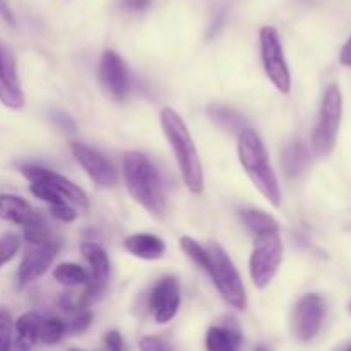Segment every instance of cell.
Listing matches in <instances>:
<instances>
[{
  "label": "cell",
  "mask_w": 351,
  "mask_h": 351,
  "mask_svg": "<svg viewBox=\"0 0 351 351\" xmlns=\"http://www.w3.org/2000/svg\"><path fill=\"white\" fill-rule=\"evenodd\" d=\"M99 79H101L103 88L117 101H122V99H125L129 96V72H127L125 64H123V60L120 58V55L117 51H103L101 60H99Z\"/></svg>",
  "instance_id": "5bb4252c"
},
{
  "label": "cell",
  "mask_w": 351,
  "mask_h": 351,
  "mask_svg": "<svg viewBox=\"0 0 351 351\" xmlns=\"http://www.w3.org/2000/svg\"><path fill=\"white\" fill-rule=\"evenodd\" d=\"M0 101L12 110L23 108L26 101L17 74L16 58L3 47H0Z\"/></svg>",
  "instance_id": "9a60e30c"
},
{
  "label": "cell",
  "mask_w": 351,
  "mask_h": 351,
  "mask_svg": "<svg viewBox=\"0 0 351 351\" xmlns=\"http://www.w3.org/2000/svg\"><path fill=\"white\" fill-rule=\"evenodd\" d=\"M240 218H242L243 225L249 228V232L254 233V237H259L264 235V233L280 230V223H278L271 215L261 211V209H242V211H240Z\"/></svg>",
  "instance_id": "44dd1931"
},
{
  "label": "cell",
  "mask_w": 351,
  "mask_h": 351,
  "mask_svg": "<svg viewBox=\"0 0 351 351\" xmlns=\"http://www.w3.org/2000/svg\"><path fill=\"white\" fill-rule=\"evenodd\" d=\"M50 211L53 215V218H57L58 221L64 223H72L77 218L79 211L71 204V202H60V204L50 206Z\"/></svg>",
  "instance_id": "f546056e"
},
{
  "label": "cell",
  "mask_w": 351,
  "mask_h": 351,
  "mask_svg": "<svg viewBox=\"0 0 351 351\" xmlns=\"http://www.w3.org/2000/svg\"><path fill=\"white\" fill-rule=\"evenodd\" d=\"M123 249L139 259L156 261L165 256L167 243L160 237L151 235V233H136L123 240Z\"/></svg>",
  "instance_id": "2e32d148"
},
{
  "label": "cell",
  "mask_w": 351,
  "mask_h": 351,
  "mask_svg": "<svg viewBox=\"0 0 351 351\" xmlns=\"http://www.w3.org/2000/svg\"><path fill=\"white\" fill-rule=\"evenodd\" d=\"M57 254L58 243L53 242V240L51 242L38 243V245H31V249L27 250L26 256L21 261L19 269H17V288L23 290L24 287H27L34 280L43 276L48 267L51 266V263L55 261Z\"/></svg>",
  "instance_id": "7c38bea8"
},
{
  "label": "cell",
  "mask_w": 351,
  "mask_h": 351,
  "mask_svg": "<svg viewBox=\"0 0 351 351\" xmlns=\"http://www.w3.org/2000/svg\"><path fill=\"white\" fill-rule=\"evenodd\" d=\"M23 237L29 245H38V243L51 242L50 226L47 219L41 216V213H36L33 218L23 225Z\"/></svg>",
  "instance_id": "7402d4cb"
},
{
  "label": "cell",
  "mask_w": 351,
  "mask_h": 351,
  "mask_svg": "<svg viewBox=\"0 0 351 351\" xmlns=\"http://www.w3.org/2000/svg\"><path fill=\"white\" fill-rule=\"evenodd\" d=\"M170 343L163 341V339L156 338V336H147L141 341V350H170Z\"/></svg>",
  "instance_id": "4dcf8cb0"
},
{
  "label": "cell",
  "mask_w": 351,
  "mask_h": 351,
  "mask_svg": "<svg viewBox=\"0 0 351 351\" xmlns=\"http://www.w3.org/2000/svg\"><path fill=\"white\" fill-rule=\"evenodd\" d=\"M180 283L177 278L165 276L154 285L149 293V308L158 324H167L177 315L180 307Z\"/></svg>",
  "instance_id": "4fadbf2b"
},
{
  "label": "cell",
  "mask_w": 351,
  "mask_h": 351,
  "mask_svg": "<svg viewBox=\"0 0 351 351\" xmlns=\"http://www.w3.org/2000/svg\"><path fill=\"white\" fill-rule=\"evenodd\" d=\"M53 120L55 122H60V125L64 127L65 130H75V125L74 122H72V119H69V117L64 115V113H58Z\"/></svg>",
  "instance_id": "d590c367"
},
{
  "label": "cell",
  "mask_w": 351,
  "mask_h": 351,
  "mask_svg": "<svg viewBox=\"0 0 351 351\" xmlns=\"http://www.w3.org/2000/svg\"><path fill=\"white\" fill-rule=\"evenodd\" d=\"M239 160L247 177L252 180L257 191L273 206L280 208L281 189L276 173L269 163L266 146L259 134L250 127H243L239 132Z\"/></svg>",
  "instance_id": "3957f363"
},
{
  "label": "cell",
  "mask_w": 351,
  "mask_h": 351,
  "mask_svg": "<svg viewBox=\"0 0 351 351\" xmlns=\"http://www.w3.org/2000/svg\"><path fill=\"white\" fill-rule=\"evenodd\" d=\"M242 343V335L235 328L213 326L206 335V346L211 351H235Z\"/></svg>",
  "instance_id": "ac0fdd59"
},
{
  "label": "cell",
  "mask_w": 351,
  "mask_h": 351,
  "mask_svg": "<svg viewBox=\"0 0 351 351\" xmlns=\"http://www.w3.org/2000/svg\"><path fill=\"white\" fill-rule=\"evenodd\" d=\"M208 113L213 119V122L218 123L223 129L237 130V132L243 129L242 117L237 112H233V110L226 108V106H211V108H208Z\"/></svg>",
  "instance_id": "d4e9b609"
},
{
  "label": "cell",
  "mask_w": 351,
  "mask_h": 351,
  "mask_svg": "<svg viewBox=\"0 0 351 351\" xmlns=\"http://www.w3.org/2000/svg\"><path fill=\"white\" fill-rule=\"evenodd\" d=\"M161 127L177 158L184 184L192 194H201L204 189V175L194 139L185 125L184 119L173 108H165L160 115Z\"/></svg>",
  "instance_id": "6da1fadb"
},
{
  "label": "cell",
  "mask_w": 351,
  "mask_h": 351,
  "mask_svg": "<svg viewBox=\"0 0 351 351\" xmlns=\"http://www.w3.org/2000/svg\"><path fill=\"white\" fill-rule=\"evenodd\" d=\"M261 41V57H263L264 71L267 79L274 84L280 93H290L291 89V74L288 69L287 58H285L283 47H281L280 34L276 27L263 26L259 31Z\"/></svg>",
  "instance_id": "52a82bcc"
},
{
  "label": "cell",
  "mask_w": 351,
  "mask_h": 351,
  "mask_svg": "<svg viewBox=\"0 0 351 351\" xmlns=\"http://www.w3.org/2000/svg\"><path fill=\"white\" fill-rule=\"evenodd\" d=\"M122 168L129 194L154 218H161L165 215L163 185L149 158L139 151H127Z\"/></svg>",
  "instance_id": "7a4b0ae2"
},
{
  "label": "cell",
  "mask_w": 351,
  "mask_h": 351,
  "mask_svg": "<svg viewBox=\"0 0 351 351\" xmlns=\"http://www.w3.org/2000/svg\"><path fill=\"white\" fill-rule=\"evenodd\" d=\"M36 213V209H33V206L24 201L23 197L12 194H0V219L23 226Z\"/></svg>",
  "instance_id": "e0dca14e"
},
{
  "label": "cell",
  "mask_w": 351,
  "mask_h": 351,
  "mask_svg": "<svg viewBox=\"0 0 351 351\" xmlns=\"http://www.w3.org/2000/svg\"><path fill=\"white\" fill-rule=\"evenodd\" d=\"M71 151L77 163L84 168L86 173L96 185L106 189L115 187L117 182H119V173H117L115 167L99 151L93 149L82 143H72Z\"/></svg>",
  "instance_id": "8fae6325"
},
{
  "label": "cell",
  "mask_w": 351,
  "mask_h": 351,
  "mask_svg": "<svg viewBox=\"0 0 351 351\" xmlns=\"http://www.w3.org/2000/svg\"><path fill=\"white\" fill-rule=\"evenodd\" d=\"M21 247V239L16 233H5L0 237V267L9 263Z\"/></svg>",
  "instance_id": "f1b7e54d"
},
{
  "label": "cell",
  "mask_w": 351,
  "mask_h": 351,
  "mask_svg": "<svg viewBox=\"0 0 351 351\" xmlns=\"http://www.w3.org/2000/svg\"><path fill=\"white\" fill-rule=\"evenodd\" d=\"M308 161H311V156H308L307 147L298 141L288 144L281 153V163H283V170L287 171L288 177H298L304 173Z\"/></svg>",
  "instance_id": "ffe728a7"
},
{
  "label": "cell",
  "mask_w": 351,
  "mask_h": 351,
  "mask_svg": "<svg viewBox=\"0 0 351 351\" xmlns=\"http://www.w3.org/2000/svg\"><path fill=\"white\" fill-rule=\"evenodd\" d=\"M180 245L184 249V252L197 264L201 269L208 271L209 269V252L208 249H204L202 245H199L194 239L191 237H182L180 239Z\"/></svg>",
  "instance_id": "484cf974"
},
{
  "label": "cell",
  "mask_w": 351,
  "mask_h": 351,
  "mask_svg": "<svg viewBox=\"0 0 351 351\" xmlns=\"http://www.w3.org/2000/svg\"><path fill=\"white\" fill-rule=\"evenodd\" d=\"M24 178H27L29 182H45V184L51 185L62 197L67 202H71L79 213H88L89 211V201L86 192L81 187L71 182L69 178H65L64 175L57 173V171L47 170V168L36 167V165H26V167L21 168Z\"/></svg>",
  "instance_id": "9c48e42d"
},
{
  "label": "cell",
  "mask_w": 351,
  "mask_h": 351,
  "mask_svg": "<svg viewBox=\"0 0 351 351\" xmlns=\"http://www.w3.org/2000/svg\"><path fill=\"white\" fill-rule=\"evenodd\" d=\"M71 314H72L71 321L65 322V331L72 332V335H81V332H84L93 321L91 312L81 305V307L74 308Z\"/></svg>",
  "instance_id": "4316f807"
},
{
  "label": "cell",
  "mask_w": 351,
  "mask_h": 351,
  "mask_svg": "<svg viewBox=\"0 0 351 351\" xmlns=\"http://www.w3.org/2000/svg\"><path fill=\"white\" fill-rule=\"evenodd\" d=\"M326 305L322 297L317 293H308L298 300L297 307L291 317V328L293 335L300 341H311L321 331L322 321H324Z\"/></svg>",
  "instance_id": "ba28073f"
},
{
  "label": "cell",
  "mask_w": 351,
  "mask_h": 351,
  "mask_svg": "<svg viewBox=\"0 0 351 351\" xmlns=\"http://www.w3.org/2000/svg\"><path fill=\"white\" fill-rule=\"evenodd\" d=\"M14 321L5 307H0V351H7L12 345Z\"/></svg>",
  "instance_id": "83f0119b"
},
{
  "label": "cell",
  "mask_w": 351,
  "mask_h": 351,
  "mask_svg": "<svg viewBox=\"0 0 351 351\" xmlns=\"http://www.w3.org/2000/svg\"><path fill=\"white\" fill-rule=\"evenodd\" d=\"M41 315L36 312H27L17 319L16 326V346L21 350L33 348L38 343V328H40Z\"/></svg>",
  "instance_id": "d6986e66"
},
{
  "label": "cell",
  "mask_w": 351,
  "mask_h": 351,
  "mask_svg": "<svg viewBox=\"0 0 351 351\" xmlns=\"http://www.w3.org/2000/svg\"><path fill=\"white\" fill-rule=\"evenodd\" d=\"M81 252L84 259L88 261L91 273H89V281L86 285V291L81 298V304H88L98 298L105 291L110 278V259L101 245L95 242H84L81 245Z\"/></svg>",
  "instance_id": "30bf717a"
},
{
  "label": "cell",
  "mask_w": 351,
  "mask_h": 351,
  "mask_svg": "<svg viewBox=\"0 0 351 351\" xmlns=\"http://www.w3.org/2000/svg\"><path fill=\"white\" fill-rule=\"evenodd\" d=\"M53 278L65 287H82V285L86 287L89 281V273L77 264L64 263L55 267Z\"/></svg>",
  "instance_id": "603a6c76"
},
{
  "label": "cell",
  "mask_w": 351,
  "mask_h": 351,
  "mask_svg": "<svg viewBox=\"0 0 351 351\" xmlns=\"http://www.w3.org/2000/svg\"><path fill=\"white\" fill-rule=\"evenodd\" d=\"M151 5V0H122V7L127 10H144Z\"/></svg>",
  "instance_id": "d6a6232c"
},
{
  "label": "cell",
  "mask_w": 351,
  "mask_h": 351,
  "mask_svg": "<svg viewBox=\"0 0 351 351\" xmlns=\"http://www.w3.org/2000/svg\"><path fill=\"white\" fill-rule=\"evenodd\" d=\"M339 62H341L345 67H351V36L350 40L343 45L341 51H339Z\"/></svg>",
  "instance_id": "836d02e7"
},
{
  "label": "cell",
  "mask_w": 351,
  "mask_h": 351,
  "mask_svg": "<svg viewBox=\"0 0 351 351\" xmlns=\"http://www.w3.org/2000/svg\"><path fill=\"white\" fill-rule=\"evenodd\" d=\"M105 346L108 350H113V351H119L123 348V341H122V336H120V332L117 331H110L105 335Z\"/></svg>",
  "instance_id": "1f68e13d"
},
{
  "label": "cell",
  "mask_w": 351,
  "mask_h": 351,
  "mask_svg": "<svg viewBox=\"0 0 351 351\" xmlns=\"http://www.w3.org/2000/svg\"><path fill=\"white\" fill-rule=\"evenodd\" d=\"M343 96L338 84H331L322 98L319 120L312 132V146L319 156H328L335 149L338 141L339 125H341Z\"/></svg>",
  "instance_id": "5b68a950"
},
{
  "label": "cell",
  "mask_w": 351,
  "mask_h": 351,
  "mask_svg": "<svg viewBox=\"0 0 351 351\" xmlns=\"http://www.w3.org/2000/svg\"><path fill=\"white\" fill-rule=\"evenodd\" d=\"M0 16L3 17V21H5L7 24H16V19H14V14L12 10H10L9 3L5 2V0H0Z\"/></svg>",
  "instance_id": "e575fe53"
},
{
  "label": "cell",
  "mask_w": 351,
  "mask_h": 351,
  "mask_svg": "<svg viewBox=\"0 0 351 351\" xmlns=\"http://www.w3.org/2000/svg\"><path fill=\"white\" fill-rule=\"evenodd\" d=\"M65 332V322L58 317H41L38 328V341L45 345H55Z\"/></svg>",
  "instance_id": "cb8c5ba5"
},
{
  "label": "cell",
  "mask_w": 351,
  "mask_h": 351,
  "mask_svg": "<svg viewBox=\"0 0 351 351\" xmlns=\"http://www.w3.org/2000/svg\"><path fill=\"white\" fill-rule=\"evenodd\" d=\"M209 252V269L206 273L211 276L213 283L218 288L219 295L226 304L232 307L243 311L247 307V293L243 288L242 278H240L239 271H237L235 264L228 257L221 245L213 243L208 247Z\"/></svg>",
  "instance_id": "277c9868"
},
{
  "label": "cell",
  "mask_w": 351,
  "mask_h": 351,
  "mask_svg": "<svg viewBox=\"0 0 351 351\" xmlns=\"http://www.w3.org/2000/svg\"><path fill=\"white\" fill-rule=\"evenodd\" d=\"M350 311H351V304H350Z\"/></svg>",
  "instance_id": "8d00e7d4"
},
{
  "label": "cell",
  "mask_w": 351,
  "mask_h": 351,
  "mask_svg": "<svg viewBox=\"0 0 351 351\" xmlns=\"http://www.w3.org/2000/svg\"><path fill=\"white\" fill-rule=\"evenodd\" d=\"M283 261V242L280 230L256 237L252 256H250V278L256 288L264 290L276 276Z\"/></svg>",
  "instance_id": "8992f818"
}]
</instances>
